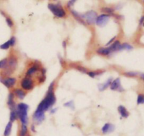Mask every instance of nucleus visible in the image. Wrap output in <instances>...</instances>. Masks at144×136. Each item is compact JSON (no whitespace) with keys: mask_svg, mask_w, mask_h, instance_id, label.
Segmentation results:
<instances>
[{"mask_svg":"<svg viewBox=\"0 0 144 136\" xmlns=\"http://www.w3.org/2000/svg\"><path fill=\"white\" fill-rule=\"evenodd\" d=\"M54 88H55V82L53 81L49 86L45 97L39 102L36 110L46 112L47 111L52 108V106L56 103V97L54 93Z\"/></svg>","mask_w":144,"mask_h":136,"instance_id":"obj_1","label":"nucleus"},{"mask_svg":"<svg viewBox=\"0 0 144 136\" xmlns=\"http://www.w3.org/2000/svg\"><path fill=\"white\" fill-rule=\"evenodd\" d=\"M29 110V106L28 104L24 103V102H20L17 104L16 106V111L18 113V116L21 125H27L29 123V119H28V112Z\"/></svg>","mask_w":144,"mask_h":136,"instance_id":"obj_2","label":"nucleus"},{"mask_svg":"<svg viewBox=\"0 0 144 136\" xmlns=\"http://www.w3.org/2000/svg\"><path fill=\"white\" fill-rule=\"evenodd\" d=\"M48 9L52 11V13L55 16L58 18H64L66 16V13L64 9L60 4H54L52 3H49L48 4Z\"/></svg>","mask_w":144,"mask_h":136,"instance_id":"obj_3","label":"nucleus"},{"mask_svg":"<svg viewBox=\"0 0 144 136\" xmlns=\"http://www.w3.org/2000/svg\"><path fill=\"white\" fill-rule=\"evenodd\" d=\"M20 86L23 90L30 91L34 88V81L32 80L31 77H27L25 76L20 82Z\"/></svg>","mask_w":144,"mask_h":136,"instance_id":"obj_4","label":"nucleus"},{"mask_svg":"<svg viewBox=\"0 0 144 136\" xmlns=\"http://www.w3.org/2000/svg\"><path fill=\"white\" fill-rule=\"evenodd\" d=\"M97 16H98L97 13L93 10L89 11L84 13V19L85 21V23L89 26H92L96 23Z\"/></svg>","mask_w":144,"mask_h":136,"instance_id":"obj_5","label":"nucleus"},{"mask_svg":"<svg viewBox=\"0 0 144 136\" xmlns=\"http://www.w3.org/2000/svg\"><path fill=\"white\" fill-rule=\"evenodd\" d=\"M42 64L39 61H34L31 66L27 70V71L25 73V76L27 77H32V76H34V74H36L38 71H40V69L42 68Z\"/></svg>","mask_w":144,"mask_h":136,"instance_id":"obj_6","label":"nucleus"},{"mask_svg":"<svg viewBox=\"0 0 144 136\" xmlns=\"http://www.w3.org/2000/svg\"><path fill=\"white\" fill-rule=\"evenodd\" d=\"M110 15L103 13V14H101V15H99L97 16L96 20V23H95L96 24L97 26H99V27H100V28H103V27H105V26L107 25V23L110 21Z\"/></svg>","mask_w":144,"mask_h":136,"instance_id":"obj_7","label":"nucleus"},{"mask_svg":"<svg viewBox=\"0 0 144 136\" xmlns=\"http://www.w3.org/2000/svg\"><path fill=\"white\" fill-rule=\"evenodd\" d=\"M17 80L16 78L14 77H7V78H2L0 76V82L2 83L6 88L8 89H11L14 87L16 84Z\"/></svg>","mask_w":144,"mask_h":136,"instance_id":"obj_8","label":"nucleus"},{"mask_svg":"<svg viewBox=\"0 0 144 136\" xmlns=\"http://www.w3.org/2000/svg\"><path fill=\"white\" fill-rule=\"evenodd\" d=\"M44 119H45V112L35 110L32 115V120L34 124H37V125L40 124L44 121Z\"/></svg>","mask_w":144,"mask_h":136,"instance_id":"obj_9","label":"nucleus"},{"mask_svg":"<svg viewBox=\"0 0 144 136\" xmlns=\"http://www.w3.org/2000/svg\"><path fill=\"white\" fill-rule=\"evenodd\" d=\"M110 88L112 91H118V92H123L125 90L122 85H121V80L120 78H117L112 80V82L110 85Z\"/></svg>","mask_w":144,"mask_h":136,"instance_id":"obj_10","label":"nucleus"},{"mask_svg":"<svg viewBox=\"0 0 144 136\" xmlns=\"http://www.w3.org/2000/svg\"><path fill=\"white\" fill-rule=\"evenodd\" d=\"M7 59H8V66H7V67L9 69H10L11 71H14L17 69L18 66L17 57L15 55H13V54H11L9 56V58Z\"/></svg>","mask_w":144,"mask_h":136,"instance_id":"obj_11","label":"nucleus"},{"mask_svg":"<svg viewBox=\"0 0 144 136\" xmlns=\"http://www.w3.org/2000/svg\"><path fill=\"white\" fill-rule=\"evenodd\" d=\"M15 95L13 93V92H10L8 95V99H7V105L9 108L10 111L15 110L16 109L17 104L16 103L15 100Z\"/></svg>","mask_w":144,"mask_h":136,"instance_id":"obj_12","label":"nucleus"},{"mask_svg":"<svg viewBox=\"0 0 144 136\" xmlns=\"http://www.w3.org/2000/svg\"><path fill=\"white\" fill-rule=\"evenodd\" d=\"M115 130V126L112 123H106L103 125V127L101 128V133L103 135L111 133L112 132H114Z\"/></svg>","mask_w":144,"mask_h":136,"instance_id":"obj_13","label":"nucleus"},{"mask_svg":"<svg viewBox=\"0 0 144 136\" xmlns=\"http://www.w3.org/2000/svg\"><path fill=\"white\" fill-rule=\"evenodd\" d=\"M70 13L73 14V17L75 18L78 22H80V23L82 24V25H84V26H86V24L84 19V14L78 13V12H77V11L73 10V9H70Z\"/></svg>","mask_w":144,"mask_h":136,"instance_id":"obj_14","label":"nucleus"},{"mask_svg":"<svg viewBox=\"0 0 144 136\" xmlns=\"http://www.w3.org/2000/svg\"><path fill=\"white\" fill-rule=\"evenodd\" d=\"M12 92L15 95V97L18 98L20 100H23L25 99V97L27 95V93L21 88H14Z\"/></svg>","mask_w":144,"mask_h":136,"instance_id":"obj_15","label":"nucleus"},{"mask_svg":"<svg viewBox=\"0 0 144 136\" xmlns=\"http://www.w3.org/2000/svg\"><path fill=\"white\" fill-rule=\"evenodd\" d=\"M96 52L97 54H99V55H101V56H109V55L111 54V52H110V50L108 49L107 47L98 48Z\"/></svg>","mask_w":144,"mask_h":136,"instance_id":"obj_16","label":"nucleus"},{"mask_svg":"<svg viewBox=\"0 0 144 136\" xmlns=\"http://www.w3.org/2000/svg\"><path fill=\"white\" fill-rule=\"evenodd\" d=\"M112 78H108L106 81H105V82H103V83H101V84H99V85H98V88H99V91H101V92H103V91H104L105 90H106V89L108 88V87H110V84H111V82H112Z\"/></svg>","mask_w":144,"mask_h":136,"instance_id":"obj_17","label":"nucleus"},{"mask_svg":"<svg viewBox=\"0 0 144 136\" xmlns=\"http://www.w3.org/2000/svg\"><path fill=\"white\" fill-rule=\"evenodd\" d=\"M117 111H118L119 114H120L121 117L122 118H127V117L129 116V111H127V109L125 108V106H122V105H120L117 108Z\"/></svg>","mask_w":144,"mask_h":136,"instance_id":"obj_18","label":"nucleus"},{"mask_svg":"<svg viewBox=\"0 0 144 136\" xmlns=\"http://www.w3.org/2000/svg\"><path fill=\"white\" fill-rule=\"evenodd\" d=\"M120 42L119 41V40H115L113 43L111 44V45H110V46H108L107 47L110 50V52H111V54H112L113 52H118V49L119 47H120Z\"/></svg>","mask_w":144,"mask_h":136,"instance_id":"obj_19","label":"nucleus"},{"mask_svg":"<svg viewBox=\"0 0 144 136\" xmlns=\"http://www.w3.org/2000/svg\"><path fill=\"white\" fill-rule=\"evenodd\" d=\"M12 128H13V123L11 122V121H9V122L7 123L6 127H5L3 135L10 136V135L11 134V131H12Z\"/></svg>","mask_w":144,"mask_h":136,"instance_id":"obj_20","label":"nucleus"},{"mask_svg":"<svg viewBox=\"0 0 144 136\" xmlns=\"http://www.w3.org/2000/svg\"><path fill=\"white\" fill-rule=\"evenodd\" d=\"M28 127L27 125H21L18 131V136H28Z\"/></svg>","mask_w":144,"mask_h":136,"instance_id":"obj_21","label":"nucleus"},{"mask_svg":"<svg viewBox=\"0 0 144 136\" xmlns=\"http://www.w3.org/2000/svg\"><path fill=\"white\" fill-rule=\"evenodd\" d=\"M18 119V113L16 109L15 110L10 111V114H9V121H11L12 123H13L14 121H17Z\"/></svg>","mask_w":144,"mask_h":136,"instance_id":"obj_22","label":"nucleus"},{"mask_svg":"<svg viewBox=\"0 0 144 136\" xmlns=\"http://www.w3.org/2000/svg\"><path fill=\"white\" fill-rule=\"evenodd\" d=\"M133 50V47L130 44L125 42V43L121 44L118 49V52L119 51H122V50H128V51H130V50Z\"/></svg>","mask_w":144,"mask_h":136,"instance_id":"obj_23","label":"nucleus"},{"mask_svg":"<svg viewBox=\"0 0 144 136\" xmlns=\"http://www.w3.org/2000/svg\"><path fill=\"white\" fill-rule=\"evenodd\" d=\"M103 73V71H88L86 72V74L91 78H95L96 76H99Z\"/></svg>","mask_w":144,"mask_h":136,"instance_id":"obj_24","label":"nucleus"},{"mask_svg":"<svg viewBox=\"0 0 144 136\" xmlns=\"http://www.w3.org/2000/svg\"><path fill=\"white\" fill-rule=\"evenodd\" d=\"M101 11L103 12L105 14H107V15L113 16L114 15V9L110 8V7H103L101 8Z\"/></svg>","mask_w":144,"mask_h":136,"instance_id":"obj_25","label":"nucleus"},{"mask_svg":"<svg viewBox=\"0 0 144 136\" xmlns=\"http://www.w3.org/2000/svg\"><path fill=\"white\" fill-rule=\"evenodd\" d=\"M8 66V59L4 58L0 60V70H3L6 69Z\"/></svg>","mask_w":144,"mask_h":136,"instance_id":"obj_26","label":"nucleus"},{"mask_svg":"<svg viewBox=\"0 0 144 136\" xmlns=\"http://www.w3.org/2000/svg\"><path fill=\"white\" fill-rule=\"evenodd\" d=\"M73 67H75L76 69L78 70V71H79L80 72H81V73H82V74H86V72L88 71L85 67L82 66H81V65L76 64L75 65V66Z\"/></svg>","mask_w":144,"mask_h":136,"instance_id":"obj_27","label":"nucleus"},{"mask_svg":"<svg viewBox=\"0 0 144 136\" xmlns=\"http://www.w3.org/2000/svg\"><path fill=\"white\" fill-rule=\"evenodd\" d=\"M63 106H65V107H68L72 110H74L75 109V104H74V101L73 100H70V101H67L65 102L64 104H63Z\"/></svg>","mask_w":144,"mask_h":136,"instance_id":"obj_28","label":"nucleus"},{"mask_svg":"<svg viewBox=\"0 0 144 136\" xmlns=\"http://www.w3.org/2000/svg\"><path fill=\"white\" fill-rule=\"evenodd\" d=\"M10 47H11V45H10V42H9V40L5 42L4 43L0 45V49L2 50H9Z\"/></svg>","mask_w":144,"mask_h":136,"instance_id":"obj_29","label":"nucleus"},{"mask_svg":"<svg viewBox=\"0 0 144 136\" xmlns=\"http://www.w3.org/2000/svg\"><path fill=\"white\" fill-rule=\"evenodd\" d=\"M123 75L125 76H127V77H136V76H137L138 75V73L137 72H133V71H128V72H125L123 74Z\"/></svg>","mask_w":144,"mask_h":136,"instance_id":"obj_30","label":"nucleus"},{"mask_svg":"<svg viewBox=\"0 0 144 136\" xmlns=\"http://www.w3.org/2000/svg\"><path fill=\"white\" fill-rule=\"evenodd\" d=\"M144 104V95L143 94H138L137 97V104Z\"/></svg>","mask_w":144,"mask_h":136,"instance_id":"obj_31","label":"nucleus"},{"mask_svg":"<svg viewBox=\"0 0 144 136\" xmlns=\"http://www.w3.org/2000/svg\"><path fill=\"white\" fill-rule=\"evenodd\" d=\"M6 23H7V26L9 28H13L14 26V23H13V20L11 19L10 17H6Z\"/></svg>","mask_w":144,"mask_h":136,"instance_id":"obj_32","label":"nucleus"},{"mask_svg":"<svg viewBox=\"0 0 144 136\" xmlns=\"http://www.w3.org/2000/svg\"><path fill=\"white\" fill-rule=\"evenodd\" d=\"M9 42H10V45L11 47H14L16 44V38L15 36H11L10 40H9Z\"/></svg>","mask_w":144,"mask_h":136,"instance_id":"obj_33","label":"nucleus"},{"mask_svg":"<svg viewBox=\"0 0 144 136\" xmlns=\"http://www.w3.org/2000/svg\"><path fill=\"white\" fill-rule=\"evenodd\" d=\"M46 80V76L45 75H41L38 78V81H39V83H43L44 81Z\"/></svg>","mask_w":144,"mask_h":136,"instance_id":"obj_34","label":"nucleus"},{"mask_svg":"<svg viewBox=\"0 0 144 136\" xmlns=\"http://www.w3.org/2000/svg\"><path fill=\"white\" fill-rule=\"evenodd\" d=\"M76 1H78V0H70L68 2V4H67V7H68L69 9L71 8V7L73 6L74 4L76 2Z\"/></svg>","mask_w":144,"mask_h":136,"instance_id":"obj_35","label":"nucleus"},{"mask_svg":"<svg viewBox=\"0 0 144 136\" xmlns=\"http://www.w3.org/2000/svg\"><path fill=\"white\" fill-rule=\"evenodd\" d=\"M115 38H116V36H115V37H113L112 38H111V39H110L109 41L107 42V44L105 45H106V47H108V46H110L111 44L113 43V42L115 41Z\"/></svg>","mask_w":144,"mask_h":136,"instance_id":"obj_36","label":"nucleus"},{"mask_svg":"<svg viewBox=\"0 0 144 136\" xmlns=\"http://www.w3.org/2000/svg\"><path fill=\"white\" fill-rule=\"evenodd\" d=\"M30 130L31 131L33 132V133H36V129H35V124L34 123H32L31 126H30Z\"/></svg>","mask_w":144,"mask_h":136,"instance_id":"obj_37","label":"nucleus"},{"mask_svg":"<svg viewBox=\"0 0 144 136\" xmlns=\"http://www.w3.org/2000/svg\"><path fill=\"white\" fill-rule=\"evenodd\" d=\"M40 72H41V75H45L46 72H47V70H46L45 68L42 67L41 69H40Z\"/></svg>","mask_w":144,"mask_h":136,"instance_id":"obj_38","label":"nucleus"},{"mask_svg":"<svg viewBox=\"0 0 144 136\" xmlns=\"http://www.w3.org/2000/svg\"><path fill=\"white\" fill-rule=\"evenodd\" d=\"M57 109H57V108L53 109H52V110L50 111V113H51L52 114H55V113L56 112V111H57Z\"/></svg>","mask_w":144,"mask_h":136,"instance_id":"obj_39","label":"nucleus"},{"mask_svg":"<svg viewBox=\"0 0 144 136\" xmlns=\"http://www.w3.org/2000/svg\"><path fill=\"white\" fill-rule=\"evenodd\" d=\"M66 46H67V42L65 41L63 42V47L64 49H66Z\"/></svg>","mask_w":144,"mask_h":136,"instance_id":"obj_40","label":"nucleus"},{"mask_svg":"<svg viewBox=\"0 0 144 136\" xmlns=\"http://www.w3.org/2000/svg\"><path fill=\"white\" fill-rule=\"evenodd\" d=\"M143 21H144V16H143V17L141 18V20H140V25H142L143 23Z\"/></svg>","mask_w":144,"mask_h":136,"instance_id":"obj_41","label":"nucleus"},{"mask_svg":"<svg viewBox=\"0 0 144 136\" xmlns=\"http://www.w3.org/2000/svg\"><path fill=\"white\" fill-rule=\"evenodd\" d=\"M140 77H141V78L142 80H144V74H140Z\"/></svg>","mask_w":144,"mask_h":136,"instance_id":"obj_42","label":"nucleus"},{"mask_svg":"<svg viewBox=\"0 0 144 136\" xmlns=\"http://www.w3.org/2000/svg\"><path fill=\"white\" fill-rule=\"evenodd\" d=\"M143 26H144V21H143Z\"/></svg>","mask_w":144,"mask_h":136,"instance_id":"obj_43","label":"nucleus"},{"mask_svg":"<svg viewBox=\"0 0 144 136\" xmlns=\"http://www.w3.org/2000/svg\"><path fill=\"white\" fill-rule=\"evenodd\" d=\"M53 1H56V0H53Z\"/></svg>","mask_w":144,"mask_h":136,"instance_id":"obj_44","label":"nucleus"}]
</instances>
